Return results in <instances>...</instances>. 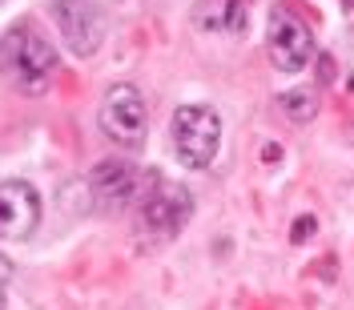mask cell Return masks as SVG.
Returning <instances> with one entry per match:
<instances>
[{"mask_svg": "<svg viewBox=\"0 0 354 310\" xmlns=\"http://www.w3.org/2000/svg\"><path fill=\"white\" fill-rule=\"evenodd\" d=\"M57 69H61V57H57V48L44 41L41 33L17 24V28H8L0 37V77L17 93L41 97L44 89L53 85Z\"/></svg>", "mask_w": 354, "mask_h": 310, "instance_id": "6da1fadb", "label": "cell"}, {"mask_svg": "<svg viewBox=\"0 0 354 310\" xmlns=\"http://www.w3.org/2000/svg\"><path fill=\"white\" fill-rule=\"evenodd\" d=\"M169 137L181 157V165L189 170H209L221 145V117L214 105H177L169 121Z\"/></svg>", "mask_w": 354, "mask_h": 310, "instance_id": "7a4b0ae2", "label": "cell"}, {"mask_svg": "<svg viewBox=\"0 0 354 310\" xmlns=\"http://www.w3.org/2000/svg\"><path fill=\"white\" fill-rule=\"evenodd\" d=\"M101 133L109 137L113 145L121 149H141L145 145V133H149V109H145V97L141 89L129 81H117L105 89L101 97Z\"/></svg>", "mask_w": 354, "mask_h": 310, "instance_id": "3957f363", "label": "cell"}, {"mask_svg": "<svg viewBox=\"0 0 354 310\" xmlns=\"http://www.w3.org/2000/svg\"><path fill=\"white\" fill-rule=\"evenodd\" d=\"M189 218H194V194L181 181L153 185L141 198V210H137V226L149 242H169L174 234H181V226Z\"/></svg>", "mask_w": 354, "mask_h": 310, "instance_id": "277c9868", "label": "cell"}, {"mask_svg": "<svg viewBox=\"0 0 354 310\" xmlns=\"http://www.w3.org/2000/svg\"><path fill=\"white\" fill-rule=\"evenodd\" d=\"M266 53L278 73H302L314 61V33L294 8H274L270 12V33H266Z\"/></svg>", "mask_w": 354, "mask_h": 310, "instance_id": "5b68a950", "label": "cell"}, {"mask_svg": "<svg viewBox=\"0 0 354 310\" xmlns=\"http://www.w3.org/2000/svg\"><path fill=\"white\" fill-rule=\"evenodd\" d=\"M53 21L77 57H93L105 44V12L97 0H53Z\"/></svg>", "mask_w": 354, "mask_h": 310, "instance_id": "8992f818", "label": "cell"}, {"mask_svg": "<svg viewBox=\"0 0 354 310\" xmlns=\"http://www.w3.org/2000/svg\"><path fill=\"white\" fill-rule=\"evenodd\" d=\"M41 226V194L32 181H0V242H28Z\"/></svg>", "mask_w": 354, "mask_h": 310, "instance_id": "52a82bcc", "label": "cell"}, {"mask_svg": "<svg viewBox=\"0 0 354 310\" xmlns=\"http://www.w3.org/2000/svg\"><path fill=\"white\" fill-rule=\"evenodd\" d=\"M137 185H141V174H137V165L125 161V157L101 161L88 174V194H93V201H101L105 210H117V206L133 201L137 198Z\"/></svg>", "mask_w": 354, "mask_h": 310, "instance_id": "ba28073f", "label": "cell"}, {"mask_svg": "<svg viewBox=\"0 0 354 310\" xmlns=\"http://www.w3.org/2000/svg\"><path fill=\"white\" fill-rule=\"evenodd\" d=\"M194 24L201 33H238L245 24V4L242 0H198Z\"/></svg>", "mask_w": 354, "mask_h": 310, "instance_id": "9c48e42d", "label": "cell"}, {"mask_svg": "<svg viewBox=\"0 0 354 310\" xmlns=\"http://www.w3.org/2000/svg\"><path fill=\"white\" fill-rule=\"evenodd\" d=\"M278 109L286 113L290 121H298V125H306L318 117V93L314 89H290L278 97Z\"/></svg>", "mask_w": 354, "mask_h": 310, "instance_id": "30bf717a", "label": "cell"}, {"mask_svg": "<svg viewBox=\"0 0 354 310\" xmlns=\"http://www.w3.org/2000/svg\"><path fill=\"white\" fill-rule=\"evenodd\" d=\"M8 278H12V262L0 254V286H8Z\"/></svg>", "mask_w": 354, "mask_h": 310, "instance_id": "8fae6325", "label": "cell"}, {"mask_svg": "<svg viewBox=\"0 0 354 310\" xmlns=\"http://www.w3.org/2000/svg\"><path fill=\"white\" fill-rule=\"evenodd\" d=\"M310 230H314V218H298V230H294V238H306Z\"/></svg>", "mask_w": 354, "mask_h": 310, "instance_id": "7c38bea8", "label": "cell"}, {"mask_svg": "<svg viewBox=\"0 0 354 310\" xmlns=\"http://www.w3.org/2000/svg\"><path fill=\"white\" fill-rule=\"evenodd\" d=\"M0 310H8V298H4V286H0Z\"/></svg>", "mask_w": 354, "mask_h": 310, "instance_id": "4fadbf2b", "label": "cell"}]
</instances>
